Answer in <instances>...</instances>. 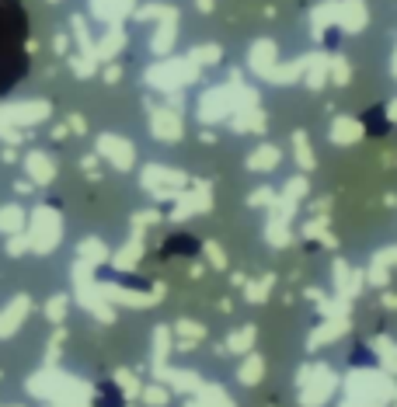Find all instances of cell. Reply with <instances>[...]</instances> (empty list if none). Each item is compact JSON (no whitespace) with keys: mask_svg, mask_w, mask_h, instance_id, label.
Returning <instances> with one entry per match:
<instances>
[{"mask_svg":"<svg viewBox=\"0 0 397 407\" xmlns=\"http://www.w3.org/2000/svg\"><path fill=\"white\" fill-rule=\"evenodd\" d=\"M21 35V4L18 0H0V45Z\"/></svg>","mask_w":397,"mask_h":407,"instance_id":"cell-1","label":"cell"}]
</instances>
